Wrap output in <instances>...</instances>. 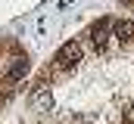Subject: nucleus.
<instances>
[{"instance_id": "f257e3e1", "label": "nucleus", "mask_w": 134, "mask_h": 124, "mask_svg": "<svg viewBox=\"0 0 134 124\" xmlns=\"http://www.w3.org/2000/svg\"><path fill=\"white\" fill-rule=\"evenodd\" d=\"M41 124H134V19L106 16L56 50L28 87Z\"/></svg>"}, {"instance_id": "f03ea898", "label": "nucleus", "mask_w": 134, "mask_h": 124, "mask_svg": "<svg viewBox=\"0 0 134 124\" xmlns=\"http://www.w3.org/2000/svg\"><path fill=\"white\" fill-rule=\"evenodd\" d=\"M28 68H31V56L28 50H22L19 40H0V109L13 99Z\"/></svg>"}, {"instance_id": "7ed1b4c3", "label": "nucleus", "mask_w": 134, "mask_h": 124, "mask_svg": "<svg viewBox=\"0 0 134 124\" xmlns=\"http://www.w3.org/2000/svg\"><path fill=\"white\" fill-rule=\"evenodd\" d=\"M122 6H128V9H134V0H119Z\"/></svg>"}]
</instances>
